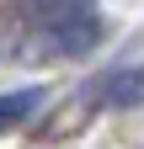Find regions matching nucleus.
Masks as SVG:
<instances>
[{
	"label": "nucleus",
	"instance_id": "f03ea898",
	"mask_svg": "<svg viewBox=\"0 0 144 149\" xmlns=\"http://www.w3.org/2000/svg\"><path fill=\"white\" fill-rule=\"evenodd\" d=\"M43 107V85H22V91H0V133L22 128L32 112Z\"/></svg>",
	"mask_w": 144,
	"mask_h": 149
},
{
	"label": "nucleus",
	"instance_id": "7ed1b4c3",
	"mask_svg": "<svg viewBox=\"0 0 144 149\" xmlns=\"http://www.w3.org/2000/svg\"><path fill=\"white\" fill-rule=\"evenodd\" d=\"M101 101L107 107H139L144 101V69H123L101 80Z\"/></svg>",
	"mask_w": 144,
	"mask_h": 149
},
{
	"label": "nucleus",
	"instance_id": "f257e3e1",
	"mask_svg": "<svg viewBox=\"0 0 144 149\" xmlns=\"http://www.w3.org/2000/svg\"><path fill=\"white\" fill-rule=\"evenodd\" d=\"M22 16L59 53H91L101 43V11L91 0H22Z\"/></svg>",
	"mask_w": 144,
	"mask_h": 149
}]
</instances>
